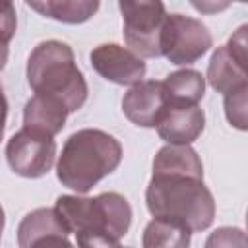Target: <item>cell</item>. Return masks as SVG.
<instances>
[{"instance_id": "6da1fadb", "label": "cell", "mask_w": 248, "mask_h": 248, "mask_svg": "<svg viewBox=\"0 0 248 248\" xmlns=\"http://www.w3.org/2000/svg\"><path fill=\"white\" fill-rule=\"evenodd\" d=\"M122 161L120 141L95 128H85L74 132L58 157L56 176L62 186L87 194L97 182L114 172Z\"/></svg>"}, {"instance_id": "7a4b0ae2", "label": "cell", "mask_w": 248, "mask_h": 248, "mask_svg": "<svg viewBox=\"0 0 248 248\" xmlns=\"http://www.w3.org/2000/svg\"><path fill=\"white\" fill-rule=\"evenodd\" d=\"M145 205L155 219L174 221L190 232L211 227L215 219V200L203 178L151 174L145 190Z\"/></svg>"}, {"instance_id": "3957f363", "label": "cell", "mask_w": 248, "mask_h": 248, "mask_svg": "<svg viewBox=\"0 0 248 248\" xmlns=\"http://www.w3.org/2000/svg\"><path fill=\"white\" fill-rule=\"evenodd\" d=\"M25 76L35 95L62 103L68 112L79 110L87 101L85 78L76 66L74 50L62 41L39 43L27 58Z\"/></svg>"}, {"instance_id": "277c9868", "label": "cell", "mask_w": 248, "mask_h": 248, "mask_svg": "<svg viewBox=\"0 0 248 248\" xmlns=\"http://www.w3.org/2000/svg\"><path fill=\"white\" fill-rule=\"evenodd\" d=\"M54 211L68 232L74 234L93 231L120 240L132 223V207L128 200L116 192H105L95 198L58 196Z\"/></svg>"}, {"instance_id": "5b68a950", "label": "cell", "mask_w": 248, "mask_h": 248, "mask_svg": "<svg viewBox=\"0 0 248 248\" xmlns=\"http://www.w3.org/2000/svg\"><path fill=\"white\" fill-rule=\"evenodd\" d=\"M124 21V41L130 50L143 58L161 56V33L167 19L163 2H118Z\"/></svg>"}, {"instance_id": "8992f818", "label": "cell", "mask_w": 248, "mask_h": 248, "mask_svg": "<svg viewBox=\"0 0 248 248\" xmlns=\"http://www.w3.org/2000/svg\"><path fill=\"white\" fill-rule=\"evenodd\" d=\"M211 33L200 19L184 14H167L161 33V54L170 64H194L211 48Z\"/></svg>"}, {"instance_id": "52a82bcc", "label": "cell", "mask_w": 248, "mask_h": 248, "mask_svg": "<svg viewBox=\"0 0 248 248\" xmlns=\"http://www.w3.org/2000/svg\"><path fill=\"white\" fill-rule=\"evenodd\" d=\"M56 157V141L50 136H43L21 128L16 132L6 145V161L10 169L25 178L45 176Z\"/></svg>"}, {"instance_id": "ba28073f", "label": "cell", "mask_w": 248, "mask_h": 248, "mask_svg": "<svg viewBox=\"0 0 248 248\" xmlns=\"http://www.w3.org/2000/svg\"><path fill=\"white\" fill-rule=\"evenodd\" d=\"M93 70L105 78L107 81L118 85H136L143 81L145 76V62L136 56L130 48L120 46L116 43H105L91 50L89 54Z\"/></svg>"}, {"instance_id": "9c48e42d", "label": "cell", "mask_w": 248, "mask_h": 248, "mask_svg": "<svg viewBox=\"0 0 248 248\" xmlns=\"http://www.w3.org/2000/svg\"><path fill=\"white\" fill-rule=\"evenodd\" d=\"M167 108L169 107H167L163 83L155 79H147L132 85L122 99V110L126 118L141 128H157Z\"/></svg>"}, {"instance_id": "30bf717a", "label": "cell", "mask_w": 248, "mask_h": 248, "mask_svg": "<svg viewBox=\"0 0 248 248\" xmlns=\"http://www.w3.org/2000/svg\"><path fill=\"white\" fill-rule=\"evenodd\" d=\"M205 126L203 110L196 107H169L157 124V134L172 145H190L200 138Z\"/></svg>"}, {"instance_id": "8fae6325", "label": "cell", "mask_w": 248, "mask_h": 248, "mask_svg": "<svg viewBox=\"0 0 248 248\" xmlns=\"http://www.w3.org/2000/svg\"><path fill=\"white\" fill-rule=\"evenodd\" d=\"M205 78L209 85L225 97L242 87H248V64L236 58L227 48V45H223L211 54Z\"/></svg>"}, {"instance_id": "7c38bea8", "label": "cell", "mask_w": 248, "mask_h": 248, "mask_svg": "<svg viewBox=\"0 0 248 248\" xmlns=\"http://www.w3.org/2000/svg\"><path fill=\"white\" fill-rule=\"evenodd\" d=\"M68 114L70 112L62 103L45 95H33L23 108V128L54 138L62 132Z\"/></svg>"}, {"instance_id": "4fadbf2b", "label": "cell", "mask_w": 248, "mask_h": 248, "mask_svg": "<svg viewBox=\"0 0 248 248\" xmlns=\"http://www.w3.org/2000/svg\"><path fill=\"white\" fill-rule=\"evenodd\" d=\"M161 83L167 107H196L205 95V78L198 70H176Z\"/></svg>"}, {"instance_id": "5bb4252c", "label": "cell", "mask_w": 248, "mask_h": 248, "mask_svg": "<svg viewBox=\"0 0 248 248\" xmlns=\"http://www.w3.org/2000/svg\"><path fill=\"white\" fill-rule=\"evenodd\" d=\"M153 174L203 178V165L194 147L167 143L157 151L153 159Z\"/></svg>"}, {"instance_id": "9a60e30c", "label": "cell", "mask_w": 248, "mask_h": 248, "mask_svg": "<svg viewBox=\"0 0 248 248\" xmlns=\"http://www.w3.org/2000/svg\"><path fill=\"white\" fill-rule=\"evenodd\" d=\"M27 6L41 16L62 23H83L99 10L97 0H31Z\"/></svg>"}, {"instance_id": "2e32d148", "label": "cell", "mask_w": 248, "mask_h": 248, "mask_svg": "<svg viewBox=\"0 0 248 248\" xmlns=\"http://www.w3.org/2000/svg\"><path fill=\"white\" fill-rule=\"evenodd\" d=\"M192 232L167 219H151L143 231L141 246L143 248H188Z\"/></svg>"}, {"instance_id": "e0dca14e", "label": "cell", "mask_w": 248, "mask_h": 248, "mask_svg": "<svg viewBox=\"0 0 248 248\" xmlns=\"http://www.w3.org/2000/svg\"><path fill=\"white\" fill-rule=\"evenodd\" d=\"M46 232H64L70 234L68 229L62 225L58 213L54 211V207H39L33 209L31 213H27L19 227H17V244L19 248L27 246L31 240H35L37 236H43Z\"/></svg>"}, {"instance_id": "ac0fdd59", "label": "cell", "mask_w": 248, "mask_h": 248, "mask_svg": "<svg viewBox=\"0 0 248 248\" xmlns=\"http://www.w3.org/2000/svg\"><path fill=\"white\" fill-rule=\"evenodd\" d=\"M246 97H248V87H242L234 93L225 95V114L231 126L238 128V130H246L248 128V120H246Z\"/></svg>"}, {"instance_id": "d6986e66", "label": "cell", "mask_w": 248, "mask_h": 248, "mask_svg": "<svg viewBox=\"0 0 248 248\" xmlns=\"http://www.w3.org/2000/svg\"><path fill=\"white\" fill-rule=\"evenodd\" d=\"M203 248H248L246 232L238 227H219L207 236Z\"/></svg>"}, {"instance_id": "ffe728a7", "label": "cell", "mask_w": 248, "mask_h": 248, "mask_svg": "<svg viewBox=\"0 0 248 248\" xmlns=\"http://www.w3.org/2000/svg\"><path fill=\"white\" fill-rule=\"evenodd\" d=\"M17 27V17H16V8L8 0H0V43L8 45Z\"/></svg>"}, {"instance_id": "44dd1931", "label": "cell", "mask_w": 248, "mask_h": 248, "mask_svg": "<svg viewBox=\"0 0 248 248\" xmlns=\"http://www.w3.org/2000/svg\"><path fill=\"white\" fill-rule=\"evenodd\" d=\"M78 248H118V240L103 234V232H93V231H83L76 234Z\"/></svg>"}, {"instance_id": "7402d4cb", "label": "cell", "mask_w": 248, "mask_h": 248, "mask_svg": "<svg viewBox=\"0 0 248 248\" xmlns=\"http://www.w3.org/2000/svg\"><path fill=\"white\" fill-rule=\"evenodd\" d=\"M23 248H74V244L64 232H46L43 236H37Z\"/></svg>"}, {"instance_id": "603a6c76", "label": "cell", "mask_w": 248, "mask_h": 248, "mask_svg": "<svg viewBox=\"0 0 248 248\" xmlns=\"http://www.w3.org/2000/svg\"><path fill=\"white\" fill-rule=\"evenodd\" d=\"M6 118H8V99H6V95H4V87L0 85V140L4 138Z\"/></svg>"}, {"instance_id": "cb8c5ba5", "label": "cell", "mask_w": 248, "mask_h": 248, "mask_svg": "<svg viewBox=\"0 0 248 248\" xmlns=\"http://www.w3.org/2000/svg\"><path fill=\"white\" fill-rule=\"evenodd\" d=\"M6 62H8V45L0 43V72L4 70Z\"/></svg>"}, {"instance_id": "d4e9b609", "label": "cell", "mask_w": 248, "mask_h": 248, "mask_svg": "<svg viewBox=\"0 0 248 248\" xmlns=\"http://www.w3.org/2000/svg\"><path fill=\"white\" fill-rule=\"evenodd\" d=\"M4 223H6V215H4V209L0 205V238H2V231H4Z\"/></svg>"}, {"instance_id": "484cf974", "label": "cell", "mask_w": 248, "mask_h": 248, "mask_svg": "<svg viewBox=\"0 0 248 248\" xmlns=\"http://www.w3.org/2000/svg\"><path fill=\"white\" fill-rule=\"evenodd\" d=\"M118 248H124V246H118Z\"/></svg>"}]
</instances>
